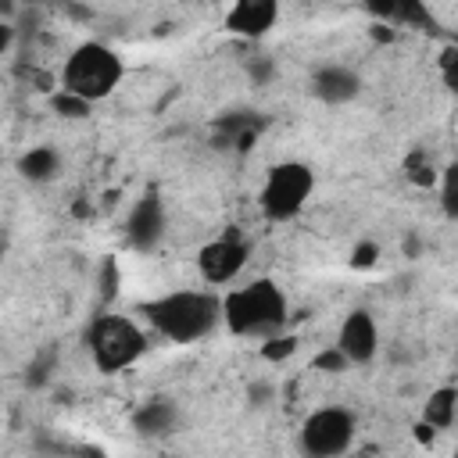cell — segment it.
Segmentation results:
<instances>
[{"label":"cell","mask_w":458,"mask_h":458,"mask_svg":"<svg viewBox=\"0 0 458 458\" xmlns=\"http://www.w3.org/2000/svg\"><path fill=\"white\" fill-rule=\"evenodd\" d=\"M143 318L172 344L204 340L222 322V297L211 290H172L140 304Z\"/></svg>","instance_id":"obj_1"},{"label":"cell","mask_w":458,"mask_h":458,"mask_svg":"<svg viewBox=\"0 0 458 458\" xmlns=\"http://www.w3.org/2000/svg\"><path fill=\"white\" fill-rule=\"evenodd\" d=\"M222 322L236 336H279L286 326V297L272 279H254L222 297Z\"/></svg>","instance_id":"obj_2"},{"label":"cell","mask_w":458,"mask_h":458,"mask_svg":"<svg viewBox=\"0 0 458 458\" xmlns=\"http://www.w3.org/2000/svg\"><path fill=\"white\" fill-rule=\"evenodd\" d=\"M122 79H125V64L118 57V50H111L107 43H97V39L79 43L64 57V68H61V89L75 93L89 104L111 97L122 86Z\"/></svg>","instance_id":"obj_3"},{"label":"cell","mask_w":458,"mask_h":458,"mask_svg":"<svg viewBox=\"0 0 458 458\" xmlns=\"http://www.w3.org/2000/svg\"><path fill=\"white\" fill-rule=\"evenodd\" d=\"M86 347H89V358L93 365L104 372V376H114L129 365H136L147 351V336L143 329L129 318V315H97L86 329Z\"/></svg>","instance_id":"obj_4"},{"label":"cell","mask_w":458,"mask_h":458,"mask_svg":"<svg viewBox=\"0 0 458 458\" xmlns=\"http://www.w3.org/2000/svg\"><path fill=\"white\" fill-rule=\"evenodd\" d=\"M311 193H315V172L304 161H279L265 172V182L258 190V204H261L265 218L286 222L308 204Z\"/></svg>","instance_id":"obj_5"},{"label":"cell","mask_w":458,"mask_h":458,"mask_svg":"<svg viewBox=\"0 0 458 458\" xmlns=\"http://www.w3.org/2000/svg\"><path fill=\"white\" fill-rule=\"evenodd\" d=\"M354 433H358V419L351 408L344 404H329V408H318L304 419L301 426V451L308 458H340L351 451L354 444Z\"/></svg>","instance_id":"obj_6"},{"label":"cell","mask_w":458,"mask_h":458,"mask_svg":"<svg viewBox=\"0 0 458 458\" xmlns=\"http://www.w3.org/2000/svg\"><path fill=\"white\" fill-rule=\"evenodd\" d=\"M247 258H250V250H247V243L240 236H218V240L200 247L197 268L211 286H225L247 268Z\"/></svg>","instance_id":"obj_7"},{"label":"cell","mask_w":458,"mask_h":458,"mask_svg":"<svg viewBox=\"0 0 458 458\" xmlns=\"http://www.w3.org/2000/svg\"><path fill=\"white\" fill-rule=\"evenodd\" d=\"M336 347L347 354L351 365H365V361H372L376 351H379V326H376V318H372L365 308H354V311L340 322Z\"/></svg>","instance_id":"obj_8"},{"label":"cell","mask_w":458,"mask_h":458,"mask_svg":"<svg viewBox=\"0 0 458 458\" xmlns=\"http://www.w3.org/2000/svg\"><path fill=\"white\" fill-rule=\"evenodd\" d=\"M125 236L136 250H154L161 243V236H165V204H161L157 193H143L132 204V211L125 218Z\"/></svg>","instance_id":"obj_9"},{"label":"cell","mask_w":458,"mask_h":458,"mask_svg":"<svg viewBox=\"0 0 458 458\" xmlns=\"http://www.w3.org/2000/svg\"><path fill=\"white\" fill-rule=\"evenodd\" d=\"M276 21H279L276 0H240L225 11V29L243 39H261Z\"/></svg>","instance_id":"obj_10"},{"label":"cell","mask_w":458,"mask_h":458,"mask_svg":"<svg viewBox=\"0 0 458 458\" xmlns=\"http://www.w3.org/2000/svg\"><path fill=\"white\" fill-rule=\"evenodd\" d=\"M311 93L322 100V104H351L358 93H361V79L354 68L347 64H322L315 75H311Z\"/></svg>","instance_id":"obj_11"},{"label":"cell","mask_w":458,"mask_h":458,"mask_svg":"<svg viewBox=\"0 0 458 458\" xmlns=\"http://www.w3.org/2000/svg\"><path fill=\"white\" fill-rule=\"evenodd\" d=\"M179 422V408L168 397H150L132 411V429L140 437H165Z\"/></svg>","instance_id":"obj_12"},{"label":"cell","mask_w":458,"mask_h":458,"mask_svg":"<svg viewBox=\"0 0 458 458\" xmlns=\"http://www.w3.org/2000/svg\"><path fill=\"white\" fill-rule=\"evenodd\" d=\"M18 172L29 179V182H47L61 172V157L54 147H32L18 157Z\"/></svg>","instance_id":"obj_13"},{"label":"cell","mask_w":458,"mask_h":458,"mask_svg":"<svg viewBox=\"0 0 458 458\" xmlns=\"http://www.w3.org/2000/svg\"><path fill=\"white\" fill-rule=\"evenodd\" d=\"M454 411H458V390L454 386H440L422 404V422L433 426V429H447L454 422Z\"/></svg>","instance_id":"obj_14"},{"label":"cell","mask_w":458,"mask_h":458,"mask_svg":"<svg viewBox=\"0 0 458 458\" xmlns=\"http://www.w3.org/2000/svg\"><path fill=\"white\" fill-rule=\"evenodd\" d=\"M404 172H408V179H411L415 186H433V182L440 179V172H437V165H433V157H429L426 150H415V154H408V161H404Z\"/></svg>","instance_id":"obj_15"},{"label":"cell","mask_w":458,"mask_h":458,"mask_svg":"<svg viewBox=\"0 0 458 458\" xmlns=\"http://www.w3.org/2000/svg\"><path fill=\"white\" fill-rule=\"evenodd\" d=\"M440 208L447 218H458V161L440 172Z\"/></svg>","instance_id":"obj_16"},{"label":"cell","mask_w":458,"mask_h":458,"mask_svg":"<svg viewBox=\"0 0 458 458\" xmlns=\"http://www.w3.org/2000/svg\"><path fill=\"white\" fill-rule=\"evenodd\" d=\"M390 18H394L401 29H426V25H429V11H426L422 4H411V0L394 4V7H390Z\"/></svg>","instance_id":"obj_17"},{"label":"cell","mask_w":458,"mask_h":458,"mask_svg":"<svg viewBox=\"0 0 458 458\" xmlns=\"http://www.w3.org/2000/svg\"><path fill=\"white\" fill-rule=\"evenodd\" d=\"M89 107H93V104L82 100V97H75V93H64V89L54 93V111H57L61 118H86Z\"/></svg>","instance_id":"obj_18"},{"label":"cell","mask_w":458,"mask_h":458,"mask_svg":"<svg viewBox=\"0 0 458 458\" xmlns=\"http://www.w3.org/2000/svg\"><path fill=\"white\" fill-rule=\"evenodd\" d=\"M347 365H351V361H347V354H344L336 344L326 347V351H318V354L311 358V369H315V372H344Z\"/></svg>","instance_id":"obj_19"},{"label":"cell","mask_w":458,"mask_h":458,"mask_svg":"<svg viewBox=\"0 0 458 458\" xmlns=\"http://www.w3.org/2000/svg\"><path fill=\"white\" fill-rule=\"evenodd\" d=\"M293 347H297L293 336H268V340L261 344V358H268V361H283V358L293 354Z\"/></svg>","instance_id":"obj_20"},{"label":"cell","mask_w":458,"mask_h":458,"mask_svg":"<svg viewBox=\"0 0 458 458\" xmlns=\"http://www.w3.org/2000/svg\"><path fill=\"white\" fill-rule=\"evenodd\" d=\"M118 293V265L114 258H104L100 261V301H111Z\"/></svg>","instance_id":"obj_21"},{"label":"cell","mask_w":458,"mask_h":458,"mask_svg":"<svg viewBox=\"0 0 458 458\" xmlns=\"http://www.w3.org/2000/svg\"><path fill=\"white\" fill-rule=\"evenodd\" d=\"M440 79L447 89L458 93V50H444L440 54Z\"/></svg>","instance_id":"obj_22"},{"label":"cell","mask_w":458,"mask_h":458,"mask_svg":"<svg viewBox=\"0 0 458 458\" xmlns=\"http://www.w3.org/2000/svg\"><path fill=\"white\" fill-rule=\"evenodd\" d=\"M376 261H379V247H376L372 240L358 243V247H354V254H351V265H354V268H372Z\"/></svg>","instance_id":"obj_23"},{"label":"cell","mask_w":458,"mask_h":458,"mask_svg":"<svg viewBox=\"0 0 458 458\" xmlns=\"http://www.w3.org/2000/svg\"><path fill=\"white\" fill-rule=\"evenodd\" d=\"M433 433H437V429H433V426H426V422H419V426H415V440H419V444H433Z\"/></svg>","instance_id":"obj_24"},{"label":"cell","mask_w":458,"mask_h":458,"mask_svg":"<svg viewBox=\"0 0 458 458\" xmlns=\"http://www.w3.org/2000/svg\"><path fill=\"white\" fill-rule=\"evenodd\" d=\"M451 458H458V451H454V454H451Z\"/></svg>","instance_id":"obj_25"}]
</instances>
